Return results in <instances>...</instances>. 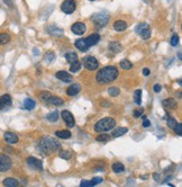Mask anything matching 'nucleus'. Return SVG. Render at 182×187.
Instances as JSON below:
<instances>
[{
    "label": "nucleus",
    "mask_w": 182,
    "mask_h": 187,
    "mask_svg": "<svg viewBox=\"0 0 182 187\" xmlns=\"http://www.w3.org/2000/svg\"><path fill=\"white\" fill-rule=\"evenodd\" d=\"M118 75H119L118 69L116 67L109 65V67H105L104 69H100L98 71V73L96 76V80L99 83H101V85L109 83H112V81H114V80H116Z\"/></svg>",
    "instance_id": "obj_1"
},
{
    "label": "nucleus",
    "mask_w": 182,
    "mask_h": 187,
    "mask_svg": "<svg viewBox=\"0 0 182 187\" xmlns=\"http://www.w3.org/2000/svg\"><path fill=\"white\" fill-rule=\"evenodd\" d=\"M37 149L41 153L51 154L61 149V144H60L59 141H56L54 138L44 136V138L41 139V141H39V143H38V146H37Z\"/></svg>",
    "instance_id": "obj_2"
},
{
    "label": "nucleus",
    "mask_w": 182,
    "mask_h": 187,
    "mask_svg": "<svg viewBox=\"0 0 182 187\" xmlns=\"http://www.w3.org/2000/svg\"><path fill=\"white\" fill-rule=\"evenodd\" d=\"M116 125V121L112 117H105L102 120L98 121L94 125L96 132H106L109 130H112Z\"/></svg>",
    "instance_id": "obj_3"
},
{
    "label": "nucleus",
    "mask_w": 182,
    "mask_h": 187,
    "mask_svg": "<svg viewBox=\"0 0 182 187\" xmlns=\"http://www.w3.org/2000/svg\"><path fill=\"white\" fill-rule=\"evenodd\" d=\"M91 20H92L96 28H102L107 25L108 20H109V16L105 12H98V14H94L91 17Z\"/></svg>",
    "instance_id": "obj_4"
},
{
    "label": "nucleus",
    "mask_w": 182,
    "mask_h": 187,
    "mask_svg": "<svg viewBox=\"0 0 182 187\" xmlns=\"http://www.w3.org/2000/svg\"><path fill=\"white\" fill-rule=\"evenodd\" d=\"M82 64H83V67L90 70V71H93V70H96L98 69V60H97L94 56H86V58H83V60H82Z\"/></svg>",
    "instance_id": "obj_5"
},
{
    "label": "nucleus",
    "mask_w": 182,
    "mask_h": 187,
    "mask_svg": "<svg viewBox=\"0 0 182 187\" xmlns=\"http://www.w3.org/2000/svg\"><path fill=\"white\" fill-rule=\"evenodd\" d=\"M11 159L4 153H0V171L6 172L11 168Z\"/></svg>",
    "instance_id": "obj_6"
},
{
    "label": "nucleus",
    "mask_w": 182,
    "mask_h": 187,
    "mask_svg": "<svg viewBox=\"0 0 182 187\" xmlns=\"http://www.w3.org/2000/svg\"><path fill=\"white\" fill-rule=\"evenodd\" d=\"M75 6L77 4L74 0H64L63 4L61 5V9L65 14H72L75 10Z\"/></svg>",
    "instance_id": "obj_7"
},
{
    "label": "nucleus",
    "mask_w": 182,
    "mask_h": 187,
    "mask_svg": "<svg viewBox=\"0 0 182 187\" xmlns=\"http://www.w3.org/2000/svg\"><path fill=\"white\" fill-rule=\"evenodd\" d=\"M27 165L29 166L32 169H34V170H43L42 160H39L37 158H34V157L27 158Z\"/></svg>",
    "instance_id": "obj_8"
},
{
    "label": "nucleus",
    "mask_w": 182,
    "mask_h": 187,
    "mask_svg": "<svg viewBox=\"0 0 182 187\" xmlns=\"http://www.w3.org/2000/svg\"><path fill=\"white\" fill-rule=\"evenodd\" d=\"M61 115H62V118L64 120V122L67 123V127H73L75 124V121H74V117H73V115L71 114L69 111H63V112L61 113Z\"/></svg>",
    "instance_id": "obj_9"
},
{
    "label": "nucleus",
    "mask_w": 182,
    "mask_h": 187,
    "mask_svg": "<svg viewBox=\"0 0 182 187\" xmlns=\"http://www.w3.org/2000/svg\"><path fill=\"white\" fill-rule=\"evenodd\" d=\"M11 106V97L10 95L5 94L0 97V109L1 111H6Z\"/></svg>",
    "instance_id": "obj_10"
},
{
    "label": "nucleus",
    "mask_w": 182,
    "mask_h": 187,
    "mask_svg": "<svg viewBox=\"0 0 182 187\" xmlns=\"http://www.w3.org/2000/svg\"><path fill=\"white\" fill-rule=\"evenodd\" d=\"M86 30H87L86 25L81 22L75 23V24H73L72 27H71V30H72L74 34H77V35H82V34L86 32Z\"/></svg>",
    "instance_id": "obj_11"
},
{
    "label": "nucleus",
    "mask_w": 182,
    "mask_h": 187,
    "mask_svg": "<svg viewBox=\"0 0 182 187\" xmlns=\"http://www.w3.org/2000/svg\"><path fill=\"white\" fill-rule=\"evenodd\" d=\"M55 77L59 80H61V81H63V83H71L72 81V76L69 73V72L67 71H59L56 72Z\"/></svg>",
    "instance_id": "obj_12"
},
{
    "label": "nucleus",
    "mask_w": 182,
    "mask_h": 187,
    "mask_svg": "<svg viewBox=\"0 0 182 187\" xmlns=\"http://www.w3.org/2000/svg\"><path fill=\"white\" fill-rule=\"evenodd\" d=\"M86 40V43L88 46H93V45H96L98 42L100 41V35L98 33H94L92 34V35H90V36H88L87 38H84Z\"/></svg>",
    "instance_id": "obj_13"
},
{
    "label": "nucleus",
    "mask_w": 182,
    "mask_h": 187,
    "mask_svg": "<svg viewBox=\"0 0 182 187\" xmlns=\"http://www.w3.org/2000/svg\"><path fill=\"white\" fill-rule=\"evenodd\" d=\"M4 138L9 144H15V143L18 142V136L12 132H6L4 134Z\"/></svg>",
    "instance_id": "obj_14"
},
{
    "label": "nucleus",
    "mask_w": 182,
    "mask_h": 187,
    "mask_svg": "<svg viewBox=\"0 0 182 187\" xmlns=\"http://www.w3.org/2000/svg\"><path fill=\"white\" fill-rule=\"evenodd\" d=\"M102 182V178H100V177H96V178H93L92 180H90V182H88V180H82L81 184H80V186L81 187H92V186H96L97 184H99Z\"/></svg>",
    "instance_id": "obj_15"
},
{
    "label": "nucleus",
    "mask_w": 182,
    "mask_h": 187,
    "mask_svg": "<svg viewBox=\"0 0 182 187\" xmlns=\"http://www.w3.org/2000/svg\"><path fill=\"white\" fill-rule=\"evenodd\" d=\"M163 107L167 111H173V109L177 108V101L172 98H169V99H165L163 101Z\"/></svg>",
    "instance_id": "obj_16"
},
{
    "label": "nucleus",
    "mask_w": 182,
    "mask_h": 187,
    "mask_svg": "<svg viewBox=\"0 0 182 187\" xmlns=\"http://www.w3.org/2000/svg\"><path fill=\"white\" fill-rule=\"evenodd\" d=\"M75 48L78 50H80V51H82V52H86L87 50L89 49V46L87 45L86 43V40L84 38H80V40H77L74 43Z\"/></svg>",
    "instance_id": "obj_17"
},
{
    "label": "nucleus",
    "mask_w": 182,
    "mask_h": 187,
    "mask_svg": "<svg viewBox=\"0 0 182 187\" xmlns=\"http://www.w3.org/2000/svg\"><path fill=\"white\" fill-rule=\"evenodd\" d=\"M47 32L50 35H52V36H62L63 35V30H61V28H57L56 26L52 25V26H48L47 27Z\"/></svg>",
    "instance_id": "obj_18"
},
{
    "label": "nucleus",
    "mask_w": 182,
    "mask_h": 187,
    "mask_svg": "<svg viewBox=\"0 0 182 187\" xmlns=\"http://www.w3.org/2000/svg\"><path fill=\"white\" fill-rule=\"evenodd\" d=\"M108 49H109V51L112 53H119L122 51V44H120L119 42H116V41L110 42Z\"/></svg>",
    "instance_id": "obj_19"
},
{
    "label": "nucleus",
    "mask_w": 182,
    "mask_h": 187,
    "mask_svg": "<svg viewBox=\"0 0 182 187\" xmlns=\"http://www.w3.org/2000/svg\"><path fill=\"white\" fill-rule=\"evenodd\" d=\"M80 89H81V87H80V85H78V83H74V85H72L71 87H69L67 90V96H71V97H73V96H75L80 91Z\"/></svg>",
    "instance_id": "obj_20"
},
{
    "label": "nucleus",
    "mask_w": 182,
    "mask_h": 187,
    "mask_svg": "<svg viewBox=\"0 0 182 187\" xmlns=\"http://www.w3.org/2000/svg\"><path fill=\"white\" fill-rule=\"evenodd\" d=\"M127 28V23L125 20H116L114 23V30L117 32H123Z\"/></svg>",
    "instance_id": "obj_21"
},
{
    "label": "nucleus",
    "mask_w": 182,
    "mask_h": 187,
    "mask_svg": "<svg viewBox=\"0 0 182 187\" xmlns=\"http://www.w3.org/2000/svg\"><path fill=\"white\" fill-rule=\"evenodd\" d=\"M47 104L50 105H55V106H61V105L64 104V101L62 99V98L60 97H56V96H51V97L48 98V101H46Z\"/></svg>",
    "instance_id": "obj_22"
},
{
    "label": "nucleus",
    "mask_w": 182,
    "mask_h": 187,
    "mask_svg": "<svg viewBox=\"0 0 182 187\" xmlns=\"http://www.w3.org/2000/svg\"><path fill=\"white\" fill-rule=\"evenodd\" d=\"M127 132H128V129H127V127H118V129H115V130L112 131V138H118V136H122V135L126 134Z\"/></svg>",
    "instance_id": "obj_23"
},
{
    "label": "nucleus",
    "mask_w": 182,
    "mask_h": 187,
    "mask_svg": "<svg viewBox=\"0 0 182 187\" xmlns=\"http://www.w3.org/2000/svg\"><path fill=\"white\" fill-rule=\"evenodd\" d=\"M2 184H4V186H6V187H17V186H19V183L16 179H14V178H6V179L2 182Z\"/></svg>",
    "instance_id": "obj_24"
},
{
    "label": "nucleus",
    "mask_w": 182,
    "mask_h": 187,
    "mask_svg": "<svg viewBox=\"0 0 182 187\" xmlns=\"http://www.w3.org/2000/svg\"><path fill=\"white\" fill-rule=\"evenodd\" d=\"M65 59H67V61L69 62V63H73V62H75V61H78V54L75 52H69L65 54Z\"/></svg>",
    "instance_id": "obj_25"
},
{
    "label": "nucleus",
    "mask_w": 182,
    "mask_h": 187,
    "mask_svg": "<svg viewBox=\"0 0 182 187\" xmlns=\"http://www.w3.org/2000/svg\"><path fill=\"white\" fill-rule=\"evenodd\" d=\"M55 135L60 139H69L71 136V132L69 130H62V131H56Z\"/></svg>",
    "instance_id": "obj_26"
},
{
    "label": "nucleus",
    "mask_w": 182,
    "mask_h": 187,
    "mask_svg": "<svg viewBox=\"0 0 182 187\" xmlns=\"http://www.w3.org/2000/svg\"><path fill=\"white\" fill-rule=\"evenodd\" d=\"M54 59H55V54L52 51H47L46 54L44 55V60L46 63H52L53 61H54Z\"/></svg>",
    "instance_id": "obj_27"
},
{
    "label": "nucleus",
    "mask_w": 182,
    "mask_h": 187,
    "mask_svg": "<svg viewBox=\"0 0 182 187\" xmlns=\"http://www.w3.org/2000/svg\"><path fill=\"white\" fill-rule=\"evenodd\" d=\"M112 168V170H114V172H116V174H120V172H123L124 170H125L124 165L123 164H120V162H116V164H114Z\"/></svg>",
    "instance_id": "obj_28"
},
{
    "label": "nucleus",
    "mask_w": 182,
    "mask_h": 187,
    "mask_svg": "<svg viewBox=\"0 0 182 187\" xmlns=\"http://www.w3.org/2000/svg\"><path fill=\"white\" fill-rule=\"evenodd\" d=\"M35 101H33V99H29V98H27V99H25L24 101V108L28 109V111H30V109H33L34 107H35Z\"/></svg>",
    "instance_id": "obj_29"
},
{
    "label": "nucleus",
    "mask_w": 182,
    "mask_h": 187,
    "mask_svg": "<svg viewBox=\"0 0 182 187\" xmlns=\"http://www.w3.org/2000/svg\"><path fill=\"white\" fill-rule=\"evenodd\" d=\"M46 118H47L50 122H56V121L59 120V112L57 111H54L52 113H48L47 116H46Z\"/></svg>",
    "instance_id": "obj_30"
},
{
    "label": "nucleus",
    "mask_w": 182,
    "mask_h": 187,
    "mask_svg": "<svg viewBox=\"0 0 182 187\" xmlns=\"http://www.w3.org/2000/svg\"><path fill=\"white\" fill-rule=\"evenodd\" d=\"M10 41V36H9V34H6V33H0V45H5L9 43Z\"/></svg>",
    "instance_id": "obj_31"
},
{
    "label": "nucleus",
    "mask_w": 182,
    "mask_h": 187,
    "mask_svg": "<svg viewBox=\"0 0 182 187\" xmlns=\"http://www.w3.org/2000/svg\"><path fill=\"white\" fill-rule=\"evenodd\" d=\"M132 67H133L132 62H130L129 60H127V59H124V60L120 62V68L124 69V70H129V69H132Z\"/></svg>",
    "instance_id": "obj_32"
},
{
    "label": "nucleus",
    "mask_w": 182,
    "mask_h": 187,
    "mask_svg": "<svg viewBox=\"0 0 182 187\" xmlns=\"http://www.w3.org/2000/svg\"><path fill=\"white\" fill-rule=\"evenodd\" d=\"M134 101L135 103L137 105H141L142 104V90L137 89V90H135V93H134Z\"/></svg>",
    "instance_id": "obj_33"
},
{
    "label": "nucleus",
    "mask_w": 182,
    "mask_h": 187,
    "mask_svg": "<svg viewBox=\"0 0 182 187\" xmlns=\"http://www.w3.org/2000/svg\"><path fill=\"white\" fill-rule=\"evenodd\" d=\"M81 69V63L79 62V61H75L73 63H71V67H70V71L71 72H78L79 70Z\"/></svg>",
    "instance_id": "obj_34"
},
{
    "label": "nucleus",
    "mask_w": 182,
    "mask_h": 187,
    "mask_svg": "<svg viewBox=\"0 0 182 187\" xmlns=\"http://www.w3.org/2000/svg\"><path fill=\"white\" fill-rule=\"evenodd\" d=\"M139 35L142 36V38H143V40H147V38L151 37V30H149V27H146V28H144V30H143L141 33H139Z\"/></svg>",
    "instance_id": "obj_35"
},
{
    "label": "nucleus",
    "mask_w": 182,
    "mask_h": 187,
    "mask_svg": "<svg viewBox=\"0 0 182 187\" xmlns=\"http://www.w3.org/2000/svg\"><path fill=\"white\" fill-rule=\"evenodd\" d=\"M108 94L110 96H112V97H116V96H118L119 94H120V90H119L118 87H110L108 89Z\"/></svg>",
    "instance_id": "obj_36"
},
{
    "label": "nucleus",
    "mask_w": 182,
    "mask_h": 187,
    "mask_svg": "<svg viewBox=\"0 0 182 187\" xmlns=\"http://www.w3.org/2000/svg\"><path fill=\"white\" fill-rule=\"evenodd\" d=\"M60 157L62 158V159L67 160V159H70V158L72 157V152H71L70 150H64V151H61V152H60Z\"/></svg>",
    "instance_id": "obj_37"
},
{
    "label": "nucleus",
    "mask_w": 182,
    "mask_h": 187,
    "mask_svg": "<svg viewBox=\"0 0 182 187\" xmlns=\"http://www.w3.org/2000/svg\"><path fill=\"white\" fill-rule=\"evenodd\" d=\"M96 140L97 141H99V142H108V141L110 140V136L108 134H100L97 136Z\"/></svg>",
    "instance_id": "obj_38"
},
{
    "label": "nucleus",
    "mask_w": 182,
    "mask_h": 187,
    "mask_svg": "<svg viewBox=\"0 0 182 187\" xmlns=\"http://www.w3.org/2000/svg\"><path fill=\"white\" fill-rule=\"evenodd\" d=\"M177 120L175 118H173V117H169L167 121V126L170 127V129H174L175 125H177Z\"/></svg>",
    "instance_id": "obj_39"
},
{
    "label": "nucleus",
    "mask_w": 182,
    "mask_h": 187,
    "mask_svg": "<svg viewBox=\"0 0 182 187\" xmlns=\"http://www.w3.org/2000/svg\"><path fill=\"white\" fill-rule=\"evenodd\" d=\"M51 96H52V94L51 93H48V91H42L39 97H41L42 101H45V103H46V101H48V98L51 97Z\"/></svg>",
    "instance_id": "obj_40"
},
{
    "label": "nucleus",
    "mask_w": 182,
    "mask_h": 187,
    "mask_svg": "<svg viewBox=\"0 0 182 187\" xmlns=\"http://www.w3.org/2000/svg\"><path fill=\"white\" fill-rule=\"evenodd\" d=\"M146 27H149V25H147L146 23H141V24H138L137 26H136V28H135V32H136L137 34H139L142 30H144V28H146Z\"/></svg>",
    "instance_id": "obj_41"
},
{
    "label": "nucleus",
    "mask_w": 182,
    "mask_h": 187,
    "mask_svg": "<svg viewBox=\"0 0 182 187\" xmlns=\"http://www.w3.org/2000/svg\"><path fill=\"white\" fill-rule=\"evenodd\" d=\"M178 43H179V36L177 35V34H174V35L172 36V38H171V45H172V46H177Z\"/></svg>",
    "instance_id": "obj_42"
},
{
    "label": "nucleus",
    "mask_w": 182,
    "mask_h": 187,
    "mask_svg": "<svg viewBox=\"0 0 182 187\" xmlns=\"http://www.w3.org/2000/svg\"><path fill=\"white\" fill-rule=\"evenodd\" d=\"M175 130V133L178 135H181L182 134V124L181 123H177V125H175L174 127Z\"/></svg>",
    "instance_id": "obj_43"
},
{
    "label": "nucleus",
    "mask_w": 182,
    "mask_h": 187,
    "mask_svg": "<svg viewBox=\"0 0 182 187\" xmlns=\"http://www.w3.org/2000/svg\"><path fill=\"white\" fill-rule=\"evenodd\" d=\"M142 118H143V126L144 127H149V125H151V122L146 118V116L145 115H142Z\"/></svg>",
    "instance_id": "obj_44"
},
{
    "label": "nucleus",
    "mask_w": 182,
    "mask_h": 187,
    "mask_svg": "<svg viewBox=\"0 0 182 187\" xmlns=\"http://www.w3.org/2000/svg\"><path fill=\"white\" fill-rule=\"evenodd\" d=\"M161 89H162V86H161V85H159V83L154 85V87H153V90H154L155 93H160Z\"/></svg>",
    "instance_id": "obj_45"
},
{
    "label": "nucleus",
    "mask_w": 182,
    "mask_h": 187,
    "mask_svg": "<svg viewBox=\"0 0 182 187\" xmlns=\"http://www.w3.org/2000/svg\"><path fill=\"white\" fill-rule=\"evenodd\" d=\"M142 113H143V111L142 109H135L134 111V117H141V115H142Z\"/></svg>",
    "instance_id": "obj_46"
},
{
    "label": "nucleus",
    "mask_w": 182,
    "mask_h": 187,
    "mask_svg": "<svg viewBox=\"0 0 182 187\" xmlns=\"http://www.w3.org/2000/svg\"><path fill=\"white\" fill-rule=\"evenodd\" d=\"M149 73H151V72H149V69H147V68H145L144 70H143V75L144 76H149Z\"/></svg>",
    "instance_id": "obj_47"
},
{
    "label": "nucleus",
    "mask_w": 182,
    "mask_h": 187,
    "mask_svg": "<svg viewBox=\"0 0 182 187\" xmlns=\"http://www.w3.org/2000/svg\"><path fill=\"white\" fill-rule=\"evenodd\" d=\"M153 176H154V180H156V182L160 179V175H157V174H154Z\"/></svg>",
    "instance_id": "obj_48"
},
{
    "label": "nucleus",
    "mask_w": 182,
    "mask_h": 187,
    "mask_svg": "<svg viewBox=\"0 0 182 187\" xmlns=\"http://www.w3.org/2000/svg\"><path fill=\"white\" fill-rule=\"evenodd\" d=\"M4 1H5V2H6V4L8 5V6H11V2H10V1H9V0H4Z\"/></svg>",
    "instance_id": "obj_49"
},
{
    "label": "nucleus",
    "mask_w": 182,
    "mask_h": 187,
    "mask_svg": "<svg viewBox=\"0 0 182 187\" xmlns=\"http://www.w3.org/2000/svg\"><path fill=\"white\" fill-rule=\"evenodd\" d=\"M178 58L180 59V60H181V52H179V53H178Z\"/></svg>",
    "instance_id": "obj_50"
},
{
    "label": "nucleus",
    "mask_w": 182,
    "mask_h": 187,
    "mask_svg": "<svg viewBox=\"0 0 182 187\" xmlns=\"http://www.w3.org/2000/svg\"><path fill=\"white\" fill-rule=\"evenodd\" d=\"M90 1H93V0H90Z\"/></svg>",
    "instance_id": "obj_51"
}]
</instances>
